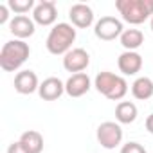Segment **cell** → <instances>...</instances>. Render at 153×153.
Here are the masks:
<instances>
[{
  "mask_svg": "<svg viewBox=\"0 0 153 153\" xmlns=\"http://www.w3.org/2000/svg\"><path fill=\"white\" fill-rule=\"evenodd\" d=\"M74 42H76V27L72 24L59 22L51 29L45 40V47L54 56H65L68 51H72Z\"/></svg>",
  "mask_w": 153,
  "mask_h": 153,
  "instance_id": "obj_1",
  "label": "cell"
},
{
  "mask_svg": "<svg viewBox=\"0 0 153 153\" xmlns=\"http://www.w3.org/2000/svg\"><path fill=\"white\" fill-rule=\"evenodd\" d=\"M31 56V47L24 40L6 42L0 51V68L4 72H16Z\"/></svg>",
  "mask_w": 153,
  "mask_h": 153,
  "instance_id": "obj_2",
  "label": "cell"
},
{
  "mask_svg": "<svg viewBox=\"0 0 153 153\" xmlns=\"http://www.w3.org/2000/svg\"><path fill=\"white\" fill-rule=\"evenodd\" d=\"M115 9L130 25H140L153 16V0H117Z\"/></svg>",
  "mask_w": 153,
  "mask_h": 153,
  "instance_id": "obj_3",
  "label": "cell"
},
{
  "mask_svg": "<svg viewBox=\"0 0 153 153\" xmlns=\"http://www.w3.org/2000/svg\"><path fill=\"white\" fill-rule=\"evenodd\" d=\"M94 87L99 94H103L110 101H121L128 94V83L123 76H117L114 72H99L94 79Z\"/></svg>",
  "mask_w": 153,
  "mask_h": 153,
  "instance_id": "obj_4",
  "label": "cell"
},
{
  "mask_svg": "<svg viewBox=\"0 0 153 153\" xmlns=\"http://www.w3.org/2000/svg\"><path fill=\"white\" fill-rule=\"evenodd\" d=\"M97 142L101 144V148L105 149H115L121 142H123V128L119 123L114 121H105L97 126L96 131Z\"/></svg>",
  "mask_w": 153,
  "mask_h": 153,
  "instance_id": "obj_5",
  "label": "cell"
},
{
  "mask_svg": "<svg viewBox=\"0 0 153 153\" xmlns=\"http://www.w3.org/2000/svg\"><path fill=\"white\" fill-rule=\"evenodd\" d=\"M123 33H124L123 22L115 16H103L94 25V34L103 42H112L115 38H121Z\"/></svg>",
  "mask_w": 153,
  "mask_h": 153,
  "instance_id": "obj_6",
  "label": "cell"
},
{
  "mask_svg": "<svg viewBox=\"0 0 153 153\" xmlns=\"http://www.w3.org/2000/svg\"><path fill=\"white\" fill-rule=\"evenodd\" d=\"M88 65H90V54L81 47H76L63 56V68L67 72L79 74V72L87 70Z\"/></svg>",
  "mask_w": 153,
  "mask_h": 153,
  "instance_id": "obj_7",
  "label": "cell"
},
{
  "mask_svg": "<svg viewBox=\"0 0 153 153\" xmlns=\"http://www.w3.org/2000/svg\"><path fill=\"white\" fill-rule=\"evenodd\" d=\"M56 18H58V9H56L54 0H42L33 9V20L38 25L49 27L56 22Z\"/></svg>",
  "mask_w": 153,
  "mask_h": 153,
  "instance_id": "obj_8",
  "label": "cell"
},
{
  "mask_svg": "<svg viewBox=\"0 0 153 153\" xmlns=\"http://www.w3.org/2000/svg\"><path fill=\"white\" fill-rule=\"evenodd\" d=\"M9 31H11V34L15 36V40H24V42H25L27 38H31V36L34 34L36 24H34L33 18H29V16H25V15H18V16L11 18V22H9Z\"/></svg>",
  "mask_w": 153,
  "mask_h": 153,
  "instance_id": "obj_9",
  "label": "cell"
},
{
  "mask_svg": "<svg viewBox=\"0 0 153 153\" xmlns=\"http://www.w3.org/2000/svg\"><path fill=\"white\" fill-rule=\"evenodd\" d=\"M90 87H92V81L88 78V74H85V72L72 74L65 81V94L70 97H81L90 90Z\"/></svg>",
  "mask_w": 153,
  "mask_h": 153,
  "instance_id": "obj_10",
  "label": "cell"
},
{
  "mask_svg": "<svg viewBox=\"0 0 153 153\" xmlns=\"http://www.w3.org/2000/svg\"><path fill=\"white\" fill-rule=\"evenodd\" d=\"M40 88V81L38 76L33 70H20L15 76V90L22 96H31L34 92H38Z\"/></svg>",
  "mask_w": 153,
  "mask_h": 153,
  "instance_id": "obj_11",
  "label": "cell"
},
{
  "mask_svg": "<svg viewBox=\"0 0 153 153\" xmlns=\"http://www.w3.org/2000/svg\"><path fill=\"white\" fill-rule=\"evenodd\" d=\"M68 18L74 27L78 29H87L94 24V11L87 4H74L68 9Z\"/></svg>",
  "mask_w": 153,
  "mask_h": 153,
  "instance_id": "obj_12",
  "label": "cell"
},
{
  "mask_svg": "<svg viewBox=\"0 0 153 153\" xmlns=\"http://www.w3.org/2000/svg\"><path fill=\"white\" fill-rule=\"evenodd\" d=\"M117 67L123 76H135L142 68V56L135 51H124L117 58Z\"/></svg>",
  "mask_w": 153,
  "mask_h": 153,
  "instance_id": "obj_13",
  "label": "cell"
},
{
  "mask_svg": "<svg viewBox=\"0 0 153 153\" xmlns=\"http://www.w3.org/2000/svg\"><path fill=\"white\" fill-rule=\"evenodd\" d=\"M38 94L43 101H56L65 94V83L59 78H47L40 83Z\"/></svg>",
  "mask_w": 153,
  "mask_h": 153,
  "instance_id": "obj_14",
  "label": "cell"
},
{
  "mask_svg": "<svg viewBox=\"0 0 153 153\" xmlns=\"http://www.w3.org/2000/svg\"><path fill=\"white\" fill-rule=\"evenodd\" d=\"M131 96L139 101H146L149 97H153V79L140 76L131 83Z\"/></svg>",
  "mask_w": 153,
  "mask_h": 153,
  "instance_id": "obj_15",
  "label": "cell"
},
{
  "mask_svg": "<svg viewBox=\"0 0 153 153\" xmlns=\"http://www.w3.org/2000/svg\"><path fill=\"white\" fill-rule=\"evenodd\" d=\"M137 115H139V110L131 101H121L115 106V119L119 124H131L137 119Z\"/></svg>",
  "mask_w": 153,
  "mask_h": 153,
  "instance_id": "obj_16",
  "label": "cell"
},
{
  "mask_svg": "<svg viewBox=\"0 0 153 153\" xmlns=\"http://www.w3.org/2000/svg\"><path fill=\"white\" fill-rule=\"evenodd\" d=\"M121 45L124 47V51H135L144 43V34L139 29H124V33L121 34Z\"/></svg>",
  "mask_w": 153,
  "mask_h": 153,
  "instance_id": "obj_17",
  "label": "cell"
},
{
  "mask_svg": "<svg viewBox=\"0 0 153 153\" xmlns=\"http://www.w3.org/2000/svg\"><path fill=\"white\" fill-rule=\"evenodd\" d=\"M20 142L31 151V153H42L43 151V137L36 130H27L20 135Z\"/></svg>",
  "mask_w": 153,
  "mask_h": 153,
  "instance_id": "obj_18",
  "label": "cell"
},
{
  "mask_svg": "<svg viewBox=\"0 0 153 153\" xmlns=\"http://www.w3.org/2000/svg\"><path fill=\"white\" fill-rule=\"evenodd\" d=\"M7 7L18 16V15H25V13H29L31 9H34L36 4H34V0H9V2H7Z\"/></svg>",
  "mask_w": 153,
  "mask_h": 153,
  "instance_id": "obj_19",
  "label": "cell"
},
{
  "mask_svg": "<svg viewBox=\"0 0 153 153\" xmlns=\"http://www.w3.org/2000/svg\"><path fill=\"white\" fill-rule=\"evenodd\" d=\"M121 153H148V151H146V148H144L142 144H139V142H135V140H130V142L123 144Z\"/></svg>",
  "mask_w": 153,
  "mask_h": 153,
  "instance_id": "obj_20",
  "label": "cell"
},
{
  "mask_svg": "<svg viewBox=\"0 0 153 153\" xmlns=\"http://www.w3.org/2000/svg\"><path fill=\"white\" fill-rule=\"evenodd\" d=\"M7 153H31L20 140H16V142H13V144H9V148H7Z\"/></svg>",
  "mask_w": 153,
  "mask_h": 153,
  "instance_id": "obj_21",
  "label": "cell"
},
{
  "mask_svg": "<svg viewBox=\"0 0 153 153\" xmlns=\"http://www.w3.org/2000/svg\"><path fill=\"white\" fill-rule=\"evenodd\" d=\"M9 11H11V9L7 7V4H0V25L11 22V20H9Z\"/></svg>",
  "mask_w": 153,
  "mask_h": 153,
  "instance_id": "obj_22",
  "label": "cell"
},
{
  "mask_svg": "<svg viewBox=\"0 0 153 153\" xmlns=\"http://www.w3.org/2000/svg\"><path fill=\"white\" fill-rule=\"evenodd\" d=\"M144 124H146V130L153 135V114H149V115L146 117V123H144Z\"/></svg>",
  "mask_w": 153,
  "mask_h": 153,
  "instance_id": "obj_23",
  "label": "cell"
},
{
  "mask_svg": "<svg viewBox=\"0 0 153 153\" xmlns=\"http://www.w3.org/2000/svg\"><path fill=\"white\" fill-rule=\"evenodd\" d=\"M149 27H151V33H153V16H151V20H149Z\"/></svg>",
  "mask_w": 153,
  "mask_h": 153,
  "instance_id": "obj_24",
  "label": "cell"
}]
</instances>
